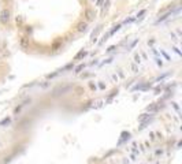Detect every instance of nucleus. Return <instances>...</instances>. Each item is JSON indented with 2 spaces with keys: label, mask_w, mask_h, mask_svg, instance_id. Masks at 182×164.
I'll use <instances>...</instances> for the list:
<instances>
[{
  "label": "nucleus",
  "mask_w": 182,
  "mask_h": 164,
  "mask_svg": "<svg viewBox=\"0 0 182 164\" xmlns=\"http://www.w3.org/2000/svg\"><path fill=\"white\" fill-rule=\"evenodd\" d=\"M134 62H136V63H140V62H141L140 55H136V56H134Z\"/></svg>",
  "instance_id": "9b49d317"
},
{
  "label": "nucleus",
  "mask_w": 182,
  "mask_h": 164,
  "mask_svg": "<svg viewBox=\"0 0 182 164\" xmlns=\"http://www.w3.org/2000/svg\"><path fill=\"white\" fill-rule=\"evenodd\" d=\"M21 47L23 48V49L29 48V38L27 37H21Z\"/></svg>",
  "instance_id": "20e7f679"
},
{
  "label": "nucleus",
  "mask_w": 182,
  "mask_h": 164,
  "mask_svg": "<svg viewBox=\"0 0 182 164\" xmlns=\"http://www.w3.org/2000/svg\"><path fill=\"white\" fill-rule=\"evenodd\" d=\"M84 16H85V19H86L88 22L89 21H93L95 19V13H93L92 10H86V11H85V14H84Z\"/></svg>",
  "instance_id": "f03ea898"
},
{
  "label": "nucleus",
  "mask_w": 182,
  "mask_h": 164,
  "mask_svg": "<svg viewBox=\"0 0 182 164\" xmlns=\"http://www.w3.org/2000/svg\"><path fill=\"white\" fill-rule=\"evenodd\" d=\"M101 3H103V0H97V5H100Z\"/></svg>",
  "instance_id": "ddd939ff"
},
{
  "label": "nucleus",
  "mask_w": 182,
  "mask_h": 164,
  "mask_svg": "<svg viewBox=\"0 0 182 164\" xmlns=\"http://www.w3.org/2000/svg\"><path fill=\"white\" fill-rule=\"evenodd\" d=\"M86 53H88V52H86V51H84V49H82V51H80V52H78V53L75 55V58H74V60H78V59H81V58H84V56H85V55H86Z\"/></svg>",
  "instance_id": "39448f33"
},
{
  "label": "nucleus",
  "mask_w": 182,
  "mask_h": 164,
  "mask_svg": "<svg viewBox=\"0 0 182 164\" xmlns=\"http://www.w3.org/2000/svg\"><path fill=\"white\" fill-rule=\"evenodd\" d=\"M119 29H120V25H118V26H115V27H114V29L111 30V32H110V34H114L115 32H118Z\"/></svg>",
  "instance_id": "9d476101"
},
{
  "label": "nucleus",
  "mask_w": 182,
  "mask_h": 164,
  "mask_svg": "<svg viewBox=\"0 0 182 164\" xmlns=\"http://www.w3.org/2000/svg\"><path fill=\"white\" fill-rule=\"evenodd\" d=\"M8 123H10V118H5L4 120L0 122V126H4V125H8Z\"/></svg>",
  "instance_id": "1a4fd4ad"
},
{
  "label": "nucleus",
  "mask_w": 182,
  "mask_h": 164,
  "mask_svg": "<svg viewBox=\"0 0 182 164\" xmlns=\"http://www.w3.org/2000/svg\"><path fill=\"white\" fill-rule=\"evenodd\" d=\"M145 14V10H142V11H140V13L137 14V16H141V15H144Z\"/></svg>",
  "instance_id": "f8f14e48"
},
{
  "label": "nucleus",
  "mask_w": 182,
  "mask_h": 164,
  "mask_svg": "<svg viewBox=\"0 0 182 164\" xmlns=\"http://www.w3.org/2000/svg\"><path fill=\"white\" fill-rule=\"evenodd\" d=\"M157 108H159V107H157V104H152V105L148 107V111L149 112H155V111H157Z\"/></svg>",
  "instance_id": "423d86ee"
},
{
  "label": "nucleus",
  "mask_w": 182,
  "mask_h": 164,
  "mask_svg": "<svg viewBox=\"0 0 182 164\" xmlns=\"http://www.w3.org/2000/svg\"><path fill=\"white\" fill-rule=\"evenodd\" d=\"M86 29H88V23H86V22H80V23L77 25V30H78L80 33L85 32Z\"/></svg>",
  "instance_id": "7ed1b4c3"
},
{
  "label": "nucleus",
  "mask_w": 182,
  "mask_h": 164,
  "mask_svg": "<svg viewBox=\"0 0 182 164\" xmlns=\"http://www.w3.org/2000/svg\"><path fill=\"white\" fill-rule=\"evenodd\" d=\"M147 119H151V116H149L148 114H144V115H141V116H140V122H142V123H144Z\"/></svg>",
  "instance_id": "0eeeda50"
},
{
  "label": "nucleus",
  "mask_w": 182,
  "mask_h": 164,
  "mask_svg": "<svg viewBox=\"0 0 182 164\" xmlns=\"http://www.w3.org/2000/svg\"><path fill=\"white\" fill-rule=\"evenodd\" d=\"M10 21V11L7 8H4L2 13H0V22L2 23H7Z\"/></svg>",
  "instance_id": "f257e3e1"
},
{
  "label": "nucleus",
  "mask_w": 182,
  "mask_h": 164,
  "mask_svg": "<svg viewBox=\"0 0 182 164\" xmlns=\"http://www.w3.org/2000/svg\"><path fill=\"white\" fill-rule=\"evenodd\" d=\"M84 67H85V64H80V66H78V67L75 69V74H80L81 70H84Z\"/></svg>",
  "instance_id": "6e6552de"
}]
</instances>
